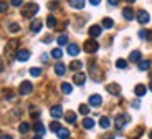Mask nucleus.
Here are the masks:
<instances>
[{
    "mask_svg": "<svg viewBox=\"0 0 152 139\" xmlns=\"http://www.w3.org/2000/svg\"><path fill=\"white\" fill-rule=\"evenodd\" d=\"M38 10H40V7H38V4H35V2H31V4H27L25 7L22 8V15L25 17V18H31L33 15H37Z\"/></svg>",
    "mask_w": 152,
    "mask_h": 139,
    "instance_id": "1",
    "label": "nucleus"
},
{
    "mask_svg": "<svg viewBox=\"0 0 152 139\" xmlns=\"http://www.w3.org/2000/svg\"><path fill=\"white\" fill-rule=\"evenodd\" d=\"M17 51H18V40H10L5 46V55L12 58L13 55H17Z\"/></svg>",
    "mask_w": 152,
    "mask_h": 139,
    "instance_id": "2",
    "label": "nucleus"
},
{
    "mask_svg": "<svg viewBox=\"0 0 152 139\" xmlns=\"http://www.w3.org/2000/svg\"><path fill=\"white\" fill-rule=\"evenodd\" d=\"M84 51L86 53H96L98 51V48H99V45H98V41H94L93 38H89V40H86L84 41Z\"/></svg>",
    "mask_w": 152,
    "mask_h": 139,
    "instance_id": "3",
    "label": "nucleus"
},
{
    "mask_svg": "<svg viewBox=\"0 0 152 139\" xmlns=\"http://www.w3.org/2000/svg\"><path fill=\"white\" fill-rule=\"evenodd\" d=\"M127 121H129V116H127V114H118L116 119H114V126H116V129H122Z\"/></svg>",
    "mask_w": 152,
    "mask_h": 139,
    "instance_id": "4",
    "label": "nucleus"
},
{
    "mask_svg": "<svg viewBox=\"0 0 152 139\" xmlns=\"http://www.w3.org/2000/svg\"><path fill=\"white\" fill-rule=\"evenodd\" d=\"M31 90H33V85H31L30 81H23L22 85H20V94H23V96L30 94Z\"/></svg>",
    "mask_w": 152,
    "mask_h": 139,
    "instance_id": "5",
    "label": "nucleus"
},
{
    "mask_svg": "<svg viewBox=\"0 0 152 139\" xmlns=\"http://www.w3.org/2000/svg\"><path fill=\"white\" fill-rule=\"evenodd\" d=\"M149 20H151V17H149V13L145 10H139V12H137V22H139V23L145 25V23H149Z\"/></svg>",
    "mask_w": 152,
    "mask_h": 139,
    "instance_id": "6",
    "label": "nucleus"
},
{
    "mask_svg": "<svg viewBox=\"0 0 152 139\" xmlns=\"http://www.w3.org/2000/svg\"><path fill=\"white\" fill-rule=\"evenodd\" d=\"M106 91L111 94H114V96H118V94H121V86H119L118 83H111V85L106 86Z\"/></svg>",
    "mask_w": 152,
    "mask_h": 139,
    "instance_id": "7",
    "label": "nucleus"
},
{
    "mask_svg": "<svg viewBox=\"0 0 152 139\" xmlns=\"http://www.w3.org/2000/svg\"><path fill=\"white\" fill-rule=\"evenodd\" d=\"M89 104L94 106V108H98V106L103 104V98H101L99 94H93V96H89Z\"/></svg>",
    "mask_w": 152,
    "mask_h": 139,
    "instance_id": "8",
    "label": "nucleus"
},
{
    "mask_svg": "<svg viewBox=\"0 0 152 139\" xmlns=\"http://www.w3.org/2000/svg\"><path fill=\"white\" fill-rule=\"evenodd\" d=\"M30 58V51L28 50H18L17 51V60L18 61H27Z\"/></svg>",
    "mask_w": 152,
    "mask_h": 139,
    "instance_id": "9",
    "label": "nucleus"
},
{
    "mask_svg": "<svg viewBox=\"0 0 152 139\" xmlns=\"http://www.w3.org/2000/svg\"><path fill=\"white\" fill-rule=\"evenodd\" d=\"M42 26H43V22L42 20H33V22H31V25H30V30L33 32V33H38V32L42 30Z\"/></svg>",
    "mask_w": 152,
    "mask_h": 139,
    "instance_id": "10",
    "label": "nucleus"
},
{
    "mask_svg": "<svg viewBox=\"0 0 152 139\" xmlns=\"http://www.w3.org/2000/svg\"><path fill=\"white\" fill-rule=\"evenodd\" d=\"M101 32H103V28H101L99 25H93V26H89V37H91V38L99 37V35H101Z\"/></svg>",
    "mask_w": 152,
    "mask_h": 139,
    "instance_id": "11",
    "label": "nucleus"
},
{
    "mask_svg": "<svg viewBox=\"0 0 152 139\" xmlns=\"http://www.w3.org/2000/svg\"><path fill=\"white\" fill-rule=\"evenodd\" d=\"M50 114H51L55 119H58V118L63 116V109H61V106H53V108L50 109Z\"/></svg>",
    "mask_w": 152,
    "mask_h": 139,
    "instance_id": "12",
    "label": "nucleus"
},
{
    "mask_svg": "<svg viewBox=\"0 0 152 139\" xmlns=\"http://www.w3.org/2000/svg\"><path fill=\"white\" fill-rule=\"evenodd\" d=\"M73 81H75L76 83V85H80V86H81V85H84V81H86V75H84V73H76V75L75 76H73Z\"/></svg>",
    "mask_w": 152,
    "mask_h": 139,
    "instance_id": "13",
    "label": "nucleus"
},
{
    "mask_svg": "<svg viewBox=\"0 0 152 139\" xmlns=\"http://www.w3.org/2000/svg\"><path fill=\"white\" fill-rule=\"evenodd\" d=\"M122 15H124L126 20H134V17H136V13H134V10L131 7H126L124 10H122Z\"/></svg>",
    "mask_w": 152,
    "mask_h": 139,
    "instance_id": "14",
    "label": "nucleus"
},
{
    "mask_svg": "<svg viewBox=\"0 0 152 139\" xmlns=\"http://www.w3.org/2000/svg\"><path fill=\"white\" fill-rule=\"evenodd\" d=\"M68 4H69V7L81 10V8L84 7V0H68Z\"/></svg>",
    "mask_w": 152,
    "mask_h": 139,
    "instance_id": "15",
    "label": "nucleus"
},
{
    "mask_svg": "<svg viewBox=\"0 0 152 139\" xmlns=\"http://www.w3.org/2000/svg\"><path fill=\"white\" fill-rule=\"evenodd\" d=\"M55 73H56L58 76H63L66 73V66L63 63H56L55 65Z\"/></svg>",
    "mask_w": 152,
    "mask_h": 139,
    "instance_id": "16",
    "label": "nucleus"
},
{
    "mask_svg": "<svg viewBox=\"0 0 152 139\" xmlns=\"http://www.w3.org/2000/svg\"><path fill=\"white\" fill-rule=\"evenodd\" d=\"M80 53V46L75 45V43H69L68 45V55H71V57H76Z\"/></svg>",
    "mask_w": 152,
    "mask_h": 139,
    "instance_id": "17",
    "label": "nucleus"
},
{
    "mask_svg": "<svg viewBox=\"0 0 152 139\" xmlns=\"http://www.w3.org/2000/svg\"><path fill=\"white\" fill-rule=\"evenodd\" d=\"M33 129L35 131H37V134H45V126H43L42 123H40V121H35V124H33Z\"/></svg>",
    "mask_w": 152,
    "mask_h": 139,
    "instance_id": "18",
    "label": "nucleus"
},
{
    "mask_svg": "<svg viewBox=\"0 0 152 139\" xmlns=\"http://www.w3.org/2000/svg\"><path fill=\"white\" fill-rule=\"evenodd\" d=\"M145 91H147V88H145L144 85H137V86L134 88V93H136L137 96H139V98H141V96H144Z\"/></svg>",
    "mask_w": 152,
    "mask_h": 139,
    "instance_id": "19",
    "label": "nucleus"
},
{
    "mask_svg": "<svg viewBox=\"0 0 152 139\" xmlns=\"http://www.w3.org/2000/svg\"><path fill=\"white\" fill-rule=\"evenodd\" d=\"M83 128L84 129H93L94 128V119H91V118H84L83 119Z\"/></svg>",
    "mask_w": 152,
    "mask_h": 139,
    "instance_id": "20",
    "label": "nucleus"
},
{
    "mask_svg": "<svg viewBox=\"0 0 152 139\" xmlns=\"http://www.w3.org/2000/svg\"><path fill=\"white\" fill-rule=\"evenodd\" d=\"M56 134H58V138H60V139H68L69 138V131H68V129H65V128H60L56 131Z\"/></svg>",
    "mask_w": 152,
    "mask_h": 139,
    "instance_id": "21",
    "label": "nucleus"
},
{
    "mask_svg": "<svg viewBox=\"0 0 152 139\" xmlns=\"http://www.w3.org/2000/svg\"><path fill=\"white\" fill-rule=\"evenodd\" d=\"M80 68H83V63H81L80 60H75L69 63V70H73V71H78Z\"/></svg>",
    "mask_w": 152,
    "mask_h": 139,
    "instance_id": "22",
    "label": "nucleus"
},
{
    "mask_svg": "<svg viewBox=\"0 0 152 139\" xmlns=\"http://www.w3.org/2000/svg\"><path fill=\"white\" fill-rule=\"evenodd\" d=\"M99 126L103 129H107L111 126V121H109V118H106V116H103L101 119H99Z\"/></svg>",
    "mask_w": 152,
    "mask_h": 139,
    "instance_id": "23",
    "label": "nucleus"
},
{
    "mask_svg": "<svg viewBox=\"0 0 152 139\" xmlns=\"http://www.w3.org/2000/svg\"><path fill=\"white\" fill-rule=\"evenodd\" d=\"M129 60L132 61V63H137V61H141V51H132L131 53V57H129Z\"/></svg>",
    "mask_w": 152,
    "mask_h": 139,
    "instance_id": "24",
    "label": "nucleus"
},
{
    "mask_svg": "<svg viewBox=\"0 0 152 139\" xmlns=\"http://www.w3.org/2000/svg\"><path fill=\"white\" fill-rule=\"evenodd\" d=\"M65 118H66V121H68L69 124H75L76 123V114L73 113V111H68V113L65 114Z\"/></svg>",
    "mask_w": 152,
    "mask_h": 139,
    "instance_id": "25",
    "label": "nucleus"
},
{
    "mask_svg": "<svg viewBox=\"0 0 152 139\" xmlns=\"http://www.w3.org/2000/svg\"><path fill=\"white\" fill-rule=\"evenodd\" d=\"M61 91H63L65 94H71V91H73V86L69 85V83H63V85H61Z\"/></svg>",
    "mask_w": 152,
    "mask_h": 139,
    "instance_id": "26",
    "label": "nucleus"
},
{
    "mask_svg": "<svg viewBox=\"0 0 152 139\" xmlns=\"http://www.w3.org/2000/svg\"><path fill=\"white\" fill-rule=\"evenodd\" d=\"M46 25H48V28H55V26H56V18H55L53 15H48V18H46Z\"/></svg>",
    "mask_w": 152,
    "mask_h": 139,
    "instance_id": "27",
    "label": "nucleus"
},
{
    "mask_svg": "<svg viewBox=\"0 0 152 139\" xmlns=\"http://www.w3.org/2000/svg\"><path fill=\"white\" fill-rule=\"evenodd\" d=\"M149 66H151V61H149V60L139 61V70H141V71H145V70H149Z\"/></svg>",
    "mask_w": 152,
    "mask_h": 139,
    "instance_id": "28",
    "label": "nucleus"
},
{
    "mask_svg": "<svg viewBox=\"0 0 152 139\" xmlns=\"http://www.w3.org/2000/svg\"><path fill=\"white\" fill-rule=\"evenodd\" d=\"M116 66H118L119 70H124V68H127V61L122 60V58H119V60L116 61Z\"/></svg>",
    "mask_w": 152,
    "mask_h": 139,
    "instance_id": "29",
    "label": "nucleus"
},
{
    "mask_svg": "<svg viewBox=\"0 0 152 139\" xmlns=\"http://www.w3.org/2000/svg\"><path fill=\"white\" fill-rule=\"evenodd\" d=\"M8 30H10L12 33H17V32H20V25L13 22V23H10V25H8Z\"/></svg>",
    "mask_w": 152,
    "mask_h": 139,
    "instance_id": "30",
    "label": "nucleus"
},
{
    "mask_svg": "<svg viewBox=\"0 0 152 139\" xmlns=\"http://www.w3.org/2000/svg\"><path fill=\"white\" fill-rule=\"evenodd\" d=\"M51 57H53V58H56V60H60V58L63 57V51H61L60 48H55L53 51H51Z\"/></svg>",
    "mask_w": 152,
    "mask_h": 139,
    "instance_id": "31",
    "label": "nucleus"
},
{
    "mask_svg": "<svg viewBox=\"0 0 152 139\" xmlns=\"http://www.w3.org/2000/svg\"><path fill=\"white\" fill-rule=\"evenodd\" d=\"M113 25H114V22L111 18H104L103 20V26H104V28H113Z\"/></svg>",
    "mask_w": 152,
    "mask_h": 139,
    "instance_id": "32",
    "label": "nucleus"
},
{
    "mask_svg": "<svg viewBox=\"0 0 152 139\" xmlns=\"http://www.w3.org/2000/svg\"><path fill=\"white\" fill-rule=\"evenodd\" d=\"M66 43H68V38H66V35H60V37H58V45H66Z\"/></svg>",
    "mask_w": 152,
    "mask_h": 139,
    "instance_id": "33",
    "label": "nucleus"
},
{
    "mask_svg": "<svg viewBox=\"0 0 152 139\" xmlns=\"http://www.w3.org/2000/svg\"><path fill=\"white\" fill-rule=\"evenodd\" d=\"M60 128H61V126H60V123H56V121H51V124H50V129H51L53 132H56Z\"/></svg>",
    "mask_w": 152,
    "mask_h": 139,
    "instance_id": "34",
    "label": "nucleus"
},
{
    "mask_svg": "<svg viewBox=\"0 0 152 139\" xmlns=\"http://www.w3.org/2000/svg\"><path fill=\"white\" fill-rule=\"evenodd\" d=\"M80 113L83 114V116H86V114H89V108H88L86 104H81L80 106Z\"/></svg>",
    "mask_w": 152,
    "mask_h": 139,
    "instance_id": "35",
    "label": "nucleus"
},
{
    "mask_svg": "<svg viewBox=\"0 0 152 139\" xmlns=\"http://www.w3.org/2000/svg\"><path fill=\"white\" fill-rule=\"evenodd\" d=\"M30 75L31 76H40L42 75V70H40V68H30Z\"/></svg>",
    "mask_w": 152,
    "mask_h": 139,
    "instance_id": "36",
    "label": "nucleus"
},
{
    "mask_svg": "<svg viewBox=\"0 0 152 139\" xmlns=\"http://www.w3.org/2000/svg\"><path fill=\"white\" fill-rule=\"evenodd\" d=\"M28 129H30V126H28L27 123H22V124L18 126V131H20V132H27Z\"/></svg>",
    "mask_w": 152,
    "mask_h": 139,
    "instance_id": "37",
    "label": "nucleus"
},
{
    "mask_svg": "<svg viewBox=\"0 0 152 139\" xmlns=\"http://www.w3.org/2000/svg\"><path fill=\"white\" fill-rule=\"evenodd\" d=\"M7 10H8V4H7V2H0V12L5 13Z\"/></svg>",
    "mask_w": 152,
    "mask_h": 139,
    "instance_id": "38",
    "label": "nucleus"
},
{
    "mask_svg": "<svg viewBox=\"0 0 152 139\" xmlns=\"http://www.w3.org/2000/svg\"><path fill=\"white\" fill-rule=\"evenodd\" d=\"M4 94H5V98H7V99H12V98H13V91H12V90H5Z\"/></svg>",
    "mask_w": 152,
    "mask_h": 139,
    "instance_id": "39",
    "label": "nucleus"
},
{
    "mask_svg": "<svg viewBox=\"0 0 152 139\" xmlns=\"http://www.w3.org/2000/svg\"><path fill=\"white\" fill-rule=\"evenodd\" d=\"M10 4H12V5H13V7H20V5H22V4H23V0H12Z\"/></svg>",
    "mask_w": 152,
    "mask_h": 139,
    "instance_id": "40",
    "label": "nucleus"
},
{
    "mask_svg": "<svg viewBox=\"0 0 152 139\" xmlns=\"http://www.w3.org/2000/svg\"><path fill=\"white\" fill-rule=\"evenodd\" d=\"M147 33H149V32L141 30V32H139V38H142V40H144V38H147Z\"/></svg>",
    "mask_w": 152,
    "mask_h": 139,
    "instance_id": "41",
    "label": "nucleus"
},
{
    "mask_svg": "<svg viewBox=\"0 0 152 139\" xmlns=\"http://www.w3.org/2000/svg\"><path fill=\"white\" fill-rule=\"evenodd\" d=\"M50 8H56L58 7V2H51V4H48Z\"/></svg>",
    "mask_w": 152,
    "mask_h": 139,
    "instance_id": "42",
    "label": "nucleus"
},
{
    "mask_svg": "<svg viewBox=\"0 0 152 139\" xmlns=\"http://www.w3.org/2000/svg\"><path fill=\"white\" fill-rule=\"evenodd\" d=\"M107 2H109V5H118L121 0H107Z\"/></svg>",
    "mask_w": 152,
    "mask_h": 139,
    "instance_id": "43",
    "label": "nucleus"
},
{
    "mask_svg": "<svg viewBox=\"0 0 152 139\" xmlns=\"http://www.w3.org/2000/svg\"><path fill=\"white\" fill-rule=\"evenodd\" d=\"M0 139H13V138H12L10 134H2V136H0Z\"/></svg>",
    "mask_w": 152,
    "mask_h": 139,
    "instance_id": "44",
    "label": "nucleus"
},
{
    "mask_svg": "<svg viewBox=\"0 0 152 139\" xmlns=\"http://www.w3.org/2000/svg\"><path fill=\"white\" fill-rule=\"evenodd\" d=\"M99 2H101V0H89V4L91 5H99Z\"/></svg>",
    "mask_w": 152,
    "mask_h": 139,
    "instance_id": "45",
    "label": "nucleus"
},
{
    "mask_svg": "<svg viewBox=\"0 0 152 139\" xmlns=\"http://www.w3.org/2000/svg\"><path fill=\"white\" fill-rule=\"evenodd\" d=\"M147 40H149V41H152V30L147 33Z\"/></svg>",
    "mask_w": 152,
    "mask_h": 139,
    "instance_id": "46",
    "label": "nucleus"
},
{
    "mask_svg": "<svg viewBox=\"0 0 152 139\" xmlns=\"http://www.w3.org/2000/svg\"><path fill=\"white\" fill-rule=\"evenodd\" d=\"M132 106H134V108H139L141 104H139V101H134V103H132Z\"/></svg>",
    "mask_w": 152,
    "mask_h": 139,
    "instance_id": "47",
    "label": "nucleus"
},
{
    "mask_svg": "<svg viewBox=\"0 0 152 139\" xmlns=\"http://www.w3.org/2000/svg\"><path fill=\"white\" fill-rule=\"evenodd\" d=\"M4 70V61H2V58H0V71Z\"/></svg>",
    "mask_w": 152,
    "mask_h": 139,
    "instance_id": "48",
    "label": "nucleus"
},
{
    "mask_svg": "<svg viewBox=\"0 0 152 139\" xmlns=\"http://www.w3.org/2000/svg\"><path fill=\"white\" fill-rule=\"evenodd\" d=\"M103 139H114V136H113V134H111V136H104Z\"/></svg>",
    "mask_w": 152,
    "mask_h": 139,
    "instance_id": "49",
    "label": "nucleus"
},
{
    "mask_svg": "<svg viewBox=\"0 0 152 139\" xmlns=\"http://www.w3.org/2000/svg\"><path fill=\"white\" fill-rule=\"evenodd\" d=\"M124 2H127V4H132V2H136V0H124Z\"/></svg>",
    "mask_w": 152,
    "mask_h": 139,
    "instance_id": "50",
    "label": "nucleus"
},
{
    "mask_svg": "<svg viewBox=\"0 0 152 139\" xmlns=\"http://www.w3.org/2000/svg\"><path fill=\"white\" fill-rule=\"evenodd\" d=\"M35 139H43L42 136H35Z\"/></svg>",
    "mask_w": 152,
    "mask_h": 139,
    "instance_id": "51",
    "label": "nucleus"
},
{
    "mask_svg": "<svg viewBox=\"0 0 152 139\" xmlns=\"http://www.w3.org/2000/svg\"><path fill=\"white\" fill-rule=\"evenodd\" d=\"M149 138H151V139H152V131H151V134H149Z\"/></svg>",
    "mask_w": 152,
    "mask_h": 139,
    "instance_id": "52",
    "label": "nucleus"
},
{
    "mask_svg": "<svg viewBox=\"0 0 152 139\" xmlns=\"http://www.w3.org/2000/svg\"><path fill=\"white\" fill-rule=\"evenodd\" d=\"M151 91H152V81H151Z\"/></svg>",
    "mask_w": 152,
    "mask_h": 139,
    "instance_id": "53",
    "label": "nucleus"
}]
</instances>
